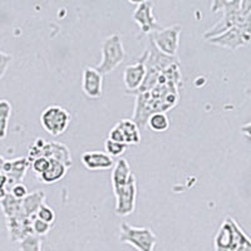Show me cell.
Returning <instances> with one entry per match:
<instances>
[{"instance_id": "obj_1", "label": "cell", "mask_w": 251, "mask_h": 251, "mask_svg": "<svg viewBox=\"0 0 251 251\" xmlns=\"http://www.w3.org/2000/svg\"><path fill=\"white\" fill-rule=\"evenodd\" d=\"M182 86V75L178 62L172 63L161 73L156 86L145 93L136 94L133 121L142 131L147 125L150 116L153 113H166L180 100V87Z\"/></svg>"}, {"instance_id": "obj_2", "label": "cell", "mask_w": 251, "mask_h": 251, "mask_svg": "<svg viewBox=\"0 0 251 251\" xmlns=\"http://www.w3.org/2000/svg\"><path fill=\"white\" fill-rule=\"evenodd\" d=\"M211 12L223 13V17L203 34L205 40L217 37L230 28L251 29L250 0H215L211 4Z\"/></svg>"}, {"instance_id": "obj_3", "label": "cell", "mask_w": 251, "mask_h": 251, "mask_svg": "<svg viewBox=\"0 0 251 251\" xmlns=\"http://www.w3.org/2000/svg\"><path fill=\"white\" fill-rule=\"evenodd\" d=\"M215 251H251L248 235L232 217H226L214 240Z\"/></svg>"}, {"instance_id": "obj_4", "label": "cell", "mask_w": 251, "mask_h": 251, "mask_svg": "<svg viewBox=\"0 0 251 251\" xmlns=\"http://www.w3.org/2000/svg\"><path fill=\"white\" fill-rule=\"evenodd\" d=\"M44 157L47 160H55L64 163L67 167L73 165L71 150L64 143L59 142H47L44 138H37L30 143L28 149V161L31 162L35 158Z\"/></svg>"}, {"instance_id": "obj_5", "label": "cell", "mask_w": 251, "mask_h": 251, "mask_svg": "<svg viewBox=\"0 0 251 251\" xmlns=\"http://www.w3.org/2000/svg\"><path fill=\"white\" fill-rule=\"evenodd\" d=\"M100 51H102V59L100 64L94 68L102 75H109L112 71H114V68L120 66L126 57L122 37L118 33L108 35L103 40Z\"/></svg>"}, {"instance_id": "obj_6", "label": "cell", "mask_w": 251, "mask_h": 251, "mask_svg": "<svg viewBox=\"0 0 251 251\" xmlns=\"http://www.w3.org/2000/svg\"><path fill=\"white\" fill-rule=\"evenodd\" d=\"M120 241L133 246L137 251H153L157 236L149 227H136L122 223L120 226Z\"/></svg>"}, {"instance_id": "obj_7", "label": "cell", "mask_w": 251, "mask_h": 251, "mask_svg": "<svg viewBox=\"0 0 251 251\" xmlns=\"http://www.w3.org/2000/svg\"><path fill=\"white\" fill-rule=\"evenodd\" d=\"M181 30H182V26L180 24H175V25L153 31L149 37L157 50H160L162 54L167 57H176L178 47H180Z\"/></svg>"}, {"instance_id": "obj_8", "label": "cell", "mask_w": 251, "mask_h": 251, "mask_svg": "<svg viewBox=\"0 0 251 251\" xmlns=\"http://www.w3.org/2000/svg\"><path fill=\"white\" fill-rule=\"evenodd\" d=\"M40 123L44 131L48 132L53 137H57L68 128L71 123V114L66 108L60 106H49L40 116Z\"/></svg>"}, {"instance_id": "obj_9", "label": "cell", "mask_w": 251, "mask_h": 251, "mask_svg": "<svg viewBox=\"0 0 251 251\" xmlns=\"http://www.w3.org/2000/svg\"><path fill=\"white\" fill-rule=\"evenodd\" d=\"M116 197V207L114 211L118 216H128L136 208V200H137V181L132 174L128 181L122 187L113 190Z\"/></svg>"}, {"instance_id": "obj_10", "label": "cell", "mask_w": 251, "mask_h": 251, "mask_svg": "<svg viewBox=\"0 0 251 251\" xmlns=\"http://www.w3.org/2000/svg\"><path fill=\"white\" fill-rule=\"evenodd\" d=\"M250 40L251 29L230 28L220 35H217V37L208 39L207 42L210 44H214V46L227 48L230 50H236L241 47L249 46Z\"/></svg>"}, {"instance_id": "obj_11", "label": "cell", "mask_w": 251, "mask_h": 251, "mask_svg": "<svg viewBox=\"0 0 251 251\" xmlns=\"http://www.w3.org/2000/svg\"><path fill=\"white\" fill-rule=\"evenodd\" d=\"M132 19L137 23L143 34L150 35L153 31L161 29V25L153 14V3L152 1L146 0V1L136 3V8L132 13Z\"/></svg>"}, {"instance_id": "obj_12", "label": "cell", "mask_w": 251, "mask_h": 251, "mask_svg": "<svg viewBox=\"0 0 251 251\" xmlns=\"http://www.w3.org/2000/svg\"><path fill=\"white\" fill-rule=\"evenodd\" d=\"M109 140L128 145H138L141 142V129L132 120H122L109 131Z\"/></svg>"}, {"instance_id": "obj_13", "label": "cell", "mask_w": 251, "mask_h": 251, "mask_svg": "<svg viewBox=\"0 0 251 251\" xmlns=\"http://www.w3.org/2000/svg\"><path fill=\"white\" fill-rule=\"evenodd\" d=\"M29 167H30V162L26 157H20L15 160H5L1 172L6 177V191L9 192L13 186L23 181Z\"/></svg>"}, {"instance_id": "obj_14", "label": "cell", "mask_w": 251, "mask_h": 251, "mask_svg": "<svg viewBox=\"0 0 251 251\" xmlns=\"http://www.w3.org/2000/svg\"><path fill=\"white\" fill-rule=\"evenodd\" d=\"M146 75V67H145V53L142 57L134 63V64H129L123 71V83H125L126 93L128 94L131 92L137 91L142 84L143 79H145Z\"/></svg>"}, {"instance_id": "obj_15", "label": "cell", "mask_w": 251, "mask_h": 251, "mask_svg": "<svg viewBox=\"0 0 251 251\" xmlns=\"http://www.w3.org/2000/svg\"><path fill=\"white\" fill-rule=\"evenodd\" d=\"M31 221L33 220L28 219L23 214L6 219V228H8L9 239L12 243H19L24 237L33 234Z\"/></svg>"}, {"instance_id": "obj_16", "label": "cell", "mask_w": 251, "mask_h": 251, "mask_svg": "<svg viewBox=\"0 0 251 251\" xmlns=\"http://www.w3.org/2000/svg\"><path fill=\"white\" fill-rule=\"evenodd\" d=\"M103 75L93 67H86L82 75V91L87 97L100 98L102 96Z\"/></svg>"}, {"instance_id": "obj_17", "label": "cell", "mask_w": 251, "mask_h": 251, "mask_svg": "<svg viewBox=\"0 0 251 251\" xmlns=\"http://www.w3.org/2000/svg\"><path fill=\"white\" fill-rule=\"evenodd\" d=\"M82 163L91 171H103L114 166V161L106 152L87 151L82 154Z\"/></svg>"}, {"instance_id": "obj_18", "label": "cell", "mask_w": 251, "mask_h": 251, "mask_svg": "<svg viewBox=\"0 0 251 251\" xmlns=\"http://www.w3.org/2000/svg\"><path fill=\"white\" fill-rule=\"evenodd\" d=\"M44 201H46V192L44 191L37 190L34 192H30L25 199L22 200V212L28 219H35L38 210L43 205Z\"/></svg>"}, {"instance_id": "obj_19", "label": "cell", "mask_w": 251, "mask_h": 251, "mask_svg": "<svg viewBox=\"0 0 251 251\" xmlns=\"http://www.w3.org/2000/svg\"><path fill=\"white\" fill-rule=\"evenodd\" d=\"M131 175H132L131 166H129L128 161L125 160V158L118 160L117 162L114 163L113 170H112V175H111L112 190H117V188L122 187V186L128 181Z\"/></svg>"}, {"instance_id": "obj_20", "label": "cell", "mask_w": 251, "mask_h": 251, "mask_svg": "<svg viewBox=\"0 0 251 251\" xmlns=\"http://www.w3.org/2000/svg\"><path fill=\"white\" fill-rule=\"evenodd\" d=\"M67 171H68V167L64 163L55 160H49L48 169L46 170V172L40 175L39 180L43 183H47V185L55 183L66 176Z\"/></svg>"}, {"instance_id": "obj_21", "label": "cell", "mask_w": 251, "mask_h": 251, "mask_svg": "<svg viewBox=\"0 0 251 251\" xmlns=\"http://www.w3.org/2000/svg\"><path fill=\"white\" fill-rule=\"evenodd\" d=\"M0 207L5 215V219H10V217H15L18 215L23 214L22 212V200H17L9 192L3 200L0 201Z\"/></svg>"}, {"instance_id": "obj_22", "label": "cell", "mask_w": 251, "mask_h": 251, "mask_svg": "<svg viewBox=\"0 0 251 251\" xmlns=\"http://www.w3.org/2000/svg\"><path fill=\"white\" fill-rule=\"evenodd\" d=\"M147 126L156 133H162V132H166L170 128V120L167 117V114L158 112V113H153L150 116L146 127Z\"/></svg>"}, {"instance_id": "obj_23", "label": "cell", "mask_w": 251, "mask_h": 251, "mask_svg": "<svg viewBox=\"0 0 251 251\" xmlns=\"http://www.w3.org/2000/svg\"><path fill=\"white\" fill-rule=\"evenodd\" d=\"M12 116V104L6 100H0V140H4L8 134L9 120Z\"/></svg>"}, {"instance_id": "obj_24", "label": "cell", "mask_w": 251, "mask_h": 251, "mask_svg": "<svg viewBox=\"0 0 251 251\" xmlns=\"http://www.w3.org/2000/svg\"><path fill=\"white\" fill-rule=\"evenodd\" d=\"M20 251H42V241L37 235L31 234L19 241Z\"/></svg>"}, {"instance_id": "obj_25", "label": "cell", "mask_w": 251, "mask_h": 251, "mask_svg": "<svg viewBox=\"0 0 251 251\" xmlns=\"http://www.w3.org/2000/svg\"><path fill=\"white\" fill-rule=\"evenodd\" d=\"M104 149H106V153L111 157H120L122 156L123 153L127 150V146L125 143L120 142H114V141L107 138L104 141Z\"/></svg>"}, {"instance_id": "obj_26", "label": "cell", "mask_w": 251, "mask_h": 251, "mask_svg": "<svg viewBox=\"0 0 251 251\" xmlns=\"http://www.w3.org/2000/svg\"><path fill=\"white\" fill-rule=\"evenodd\" d=\"M35 217L42 220V221H44V223L49 224V225H53V223H54L55 220V212L53 208L49 207L46 203H43V205L39 207V210H38L37 216Z\"/></svg>"}, {"instance_id": "obj_27", "label": "cell", "mask_w": 251, "mask_h": 251, "mask_svg": "<svg viewBox=\"0 0 251 251\" xmlns=\"http://www.w3.org/2000/svg\"><path fill=\"white\" fill-rule=\"evenodd\" d=\"M31 228H33V234L40 237L46 236V235L50 231L51 225H49V224L44 223V221H42V220L35 217V219H33V221H31Z\"/></svg>"}, {"instance_id": "obj_28", "label": "cell", "mask_w": 251, "mask_h": 251, "mask_svg": "<svg viewBox=\"0 0 251 251\" xmlns=\"http://www.w3.org/2000/svg\"><path fill=\"white\" fill-rule=\"evenodd\" d=\"M48 166H49V160H47V158H44V157L35 158L34 161H31L30 162L31 170L38 175V177L43 174V172H46V170L48 169Z\"/></svg>"}, {"instance_id": "obj_29", "label": "cell", "mask_w": 251, "mask_h": 251, "mask_svg": "<svg viewBox=\"0 0 251 251\" xmlns=\"http://www.w3.org/2000/svg\"><path fill=\"white\" fill-rule=\"evenodd\" d=\"M9 194L12 195L13 197H15L17 200H23V199H25V197L28 196L29 191H28V188H26V186L24 185L23 182H20L13 186V187L10 188Z\"/></svg>"}, {"instance_id": "obj_30", "label": "cell", "mask_w": 251, "mask_h": 251, "mask_svg": "<svg viewBox=\"0 0 251 251\" xmlns=\"http://www.w3.org/2000/svg\"><path fill=\"white\" fill-rule=\"evenodd\" d=\"M13 60V55L8 54L5 51L0 50V79L4 77V75L8 71L9 66H10V63Z\"/></svg>"}, {"instance_id": "obj_31", "label": "cell", "mask_w": 251, "mask_h": 251, "mask_svg": "<svg viewBox=\"0 0 251 251\" xmlns=\"http://www.w3.org/2000/svg\"><path fill=\"white\" fill-rule=\"evenodd\" d=\"M5 187H6V177L3 172H0V188H5Z\"/></svg>"}, {"instance_id": "obj_32", "label": "cell", "mask_w": 251, "mask_h": 251, "mask_svg": "<svg viewBox=\"0 0 251 251\" xmlns=\"http://www.w3.org/2000/svg\"><path fill=\"white\" fill-rule=\"evenodd\" d=\"M6 194H8V191H6L5 188H0V201L6 196Z\"/></svg>"}]
</instances>
